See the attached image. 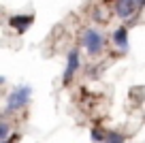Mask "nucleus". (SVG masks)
<instances>
[{
    "instance_id": "f257e3e1",
    "label": "nucleus",
    "mask_w": 145,
    "mask_h": 143,
    "mask_svg": "<svg viewBox=\"0 0 145 143\" xmlns=\"http://www.w3.org/2000/svg\"><path fill=\"white\" fill-rule=\"evenodd\" d=\"M30 96H32L30 85H19V88H15L13 92L9 94V98H7V111H17V109H22L24 105H28Z\"/></svg>"
},
{
    "instance_id": "f03ea898",
    "label": "nucleus",
    "mask_w": 145,
    "mask_h": 143,
    "mask_svg": "<svg viewBox=\"0 0 145 143\" xmlns=\"http://www.w3.org/2000/svg\"><path fill=\"white\" fill-rule=\"evenodd\" d=\"M83 45H86V49L90 51L92 56L100 54V51H103V47H105L103 34H100V32H96V30H88L86 34H83Z\"/></svg>"
},
{
    "instance_id": "7ed1b4c3",
    "label": "nucleus",
    "mask_w": 145,
    "mask_h": 143,
    "mask_svg": "<svg viewBox=\"0 0 145 143\" xmlns=\"http://www.w3.org/2000/svg\"><path fill=\"white\" fill-rule=\"evenodd\" d=\"M115 11H118V15L122 19H128V17L135 15L137 2H135V0H115Z\"/></svg>"
},
{
    "instance_id": "20e7f679",
    "label": "nucleus",
    "mask_w": 145,
    "mask_h": 143,
    "mask_svg": "<svg viewBox=\"0 0 145 143\" xmlns=\"http://www.w3.org/2000/svg\"><path fill=\"white\" fill-rule=\"evenodd\" d=\"M79 68V51L72 49L68 51V62H66V71H64V81H71V77L77 73Z\"/></svg>"
},
{
    "instance_id": "39448f33",
    "label": "nucleus",
    "mask_w": 145,
    "mask_h": 143,
    "mask_svg": "<svg viewBox=\"0 0 145 143\" xmlns=\"http://www.w3.org/2000/svg\"><path fill=\"white\" fill-rule=\"evenodd\" d=\"M32 19H34L32 15H15V17H11V19H9V24L19 32V34H24V32H26L28 28L32 26Z\"/></svg>"
},
{
    "instance_id": "423d86ee",
    "label": "nucleus",
    "mask_w": 145,
    "mask_h": 143,
    "mask_svg": "<svg viewBox=\"0 0 145 143\" xmlns=\"http://www.w3.org/2000/svg\"><path fill=\"white\" fill-rule=\"evenodd\" d=\"M113 41L120 45V49H128V30L126 28H118L113 32Z\"/></svg>"
},
{
    "instance_id": "0eeeda50",
    "label": "nucleus",
    "mask_w": 145,
    "mask_h": 143,
    "mask_svg": "<svg viewBox=\"0 0 145 143\" xmlns=\"http://www.w3.org/2000/svg\"><path fill=\"white\" fill-rule=\"evenodd\" d=\"M105 141L107 143H126V139H124L120 133H109L107 137H105Z\"/></svg>"
},
{
    "instance_id": "6e6552de",
    "label": "nucleus",
    "mask_w": 145,
    "mask_h": 143,
    "mask_svg": "<svg viewBox=\"0 0 145 143\" xmlns=\"http://www.w3.org/2000/svg\"><path fill=\"white\" fill-rule=\"evenodd\" d=\"M9 137V124L7 122H0V141H5Z\"/></svg>"
},
{
    "instance_id": "1a4fd4ad",
    "label": "nucleus",
    "mask_w": 145,
    "mask_h": 143,
    "mask_svg": "<svg viewBox=\"0 0 145 143\" xmlns=\"http://www.w3.org/2000/svg\"><path fill=\"white\" fill-rule=\"evenodd\" d=\"M92 141H94V143H100V141H105L103 133H100V130H92Z\"/></svg>"
},
{
    "instance_id": "9d476101",
    "label": "nucleus",
    "mask_w": 145,
    "mask_h": 143,
    "mask_svg": "<svg viewBox=\"0 0 145 143\" xmlns=\"http://www.w3.org/2000/svg\"><path fill=\"white\" fill-rule=\"evenodd\" d=\"M135 2H137V7H141V5L145 2V0H135Z\"/></svg>"
}]
</instances>
